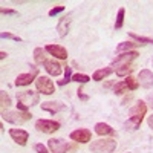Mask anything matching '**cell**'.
<instances>
[{
    "instance_id": "25",
    "label": "cell",
    "mask_w": 153,
    "mask_h": 153,
    "mask_svg": "<svg viewBox=\"0 0 153 153\" xmlns=\"http://www.w3.org/2000/svg\"><path fill=\"white\" fill-rule=\"evenodd\" d=\"M124 16H126V9L124 8H120L118 9V16H117V22H115V28L117 29H121L123 25H124Z\"/></svg>"
},
{
    "instance_id": "29",
    "label": "cell",
    "mask_w": 153,
    "mask_h": 153,
    "mask_svg": "<svg viewBox=\"0 0 153 153\" xmlns=\"http://www.w3.org/2000/svg\"><path fill=\"white\" fill-rule=\"evenodd\" d=\"M2 38H8V40H14V42H22V38L19 35H14V34H11V32H2V35H0Z\"/></svg>"
},
{
    "instance_id": "6",
    "label": "cell",
    "mask_w": 153,
    "mask_h": 153,
    "mask_svg": "<svg viewBox=\"0 0 153 153\" xmlns=\"http://www.w3.org/2000/svg\"><path fill=\"white\" fill-rule=\"evenodd\" d=\"M35 129L42 133H54L60 129V123L52 120H37L35 121Z\"/></svg>"
},
{
    "instance_id": "15",
    "label": "cell",
    "mask_w": 153,
    "mask_h": 153,
    "mask_svg": "<svg viewBox=\"0 0 153 153\" xmlns=\"http://www.w3.org/2000/svg\"><path fill=\"white\" fill-rule=\"evenodd\" d=\"M72 14H68V16H63L60 20H58V25H57V31H58V35L61 38H65L69 32V28H71V22H72Z\"/></svg>"
},
{
    "instance_id": "37",
    "label": "cell",
    "mask_w": 153,
    "mask_h": 153,
    "mask_svg": "<svg viewBox=\"0 0 153 153\" xmlns=\"http://www.w3.org/2000/svg\"><path fill=\"white\" fill-rule=\"evenodd\" d=\"M113 86V83L112 81H107V83H104V87H112Z\"/></svg>"
},
{
    "instance_id": "33",
    "label": "cell",
    "mask_w": 153,
    "mask_h": 153,
    "mask_svg": "<svg viewBox=\"0 0 153 153\" xmlns=\"http://www.w3.org/2000/svg\"><path fill=\"white\" fill-rule=\"evenodd\" d=\"M76 92H78V98H80L81 101H87V100H89V97H87V95H86V94L83 92V89H81V87H80V89H78V91H76Z\"/></svg>"
},
{
    "instance_id": "34",
    "label": "cell",
    "mask_w": 153,
    "mask_h": 153,
    "mask_svg": "<svg viewBox=\"0 0 153 153\" xmlns=\"http://www.w3.org/2000/svg\"><path fill=\"white\" fill-rule=\"evenodd\" d=\"M147 103H149V104H150V107L153 109V92L147 95Z\"/></svg>"
},
{
    "instance_id": "24",
    "label": "cell",
    "mask_w": 153,
    "mask_h": 153,
    "mask_svg": "<svg viewBox=\"0 0 153 153\" xmlns=\"http://www.w3.org/2000/svg\"><path fill=\"white\" fill-rule=\"evenodd\" d=\"M113 92L117 94V95H121V94L129 92V87L126 86L124 81H118V83H115V84H113Z\"/></svg>"
},
{
    "instance_id": "11",
    "label": "cell",
    "mask_w": 153,
    "mask_h": 153,
    "mask_svg": "<svg viewBox=\"0 0 153 153\" xmlns=\"http://www.w3.org/2000/svg\"><path fill=\"white\" fill-rule=\"evenodd\" d=\"M138 84L144 89H153V72L149 69H143L138 74Z\"/></svg>"
},
{
    "instance_id": "7",
    "label": "cell",
    "mask_w": 153,
    "mask_h": 153,
    "mask_svg": "<svg viewBox=\"0 0 153 153\" xmlns=\"http://www.w3.org/2000/svg\"><path fill=\"white\" fill-rule=\"evenodd\" d=\"M48 147L51 150V153H66L71 146L65 141L63 138H52L48 141Z\"/></svg>"
},
{
    "instance_id": "9",
    "label": "cell",
    "mask_w": 153,
    "mask_h": 153,
    "mask_svg": "<svg viewBox=\"0 0 153 153\" xmlns=\"http://www.w3.org/2000/svg\"><path fill=\"white\" fill-rule=\"evenodd\" d=\"M69 138L75 143H80V144H87L89 141L92 139V133L89 129H76L74 132H71Z\"/></svg>"
},
{
    "instance_id": "27",
    "label": "cell",
    "mask_w": 153,
    "mask_h": 153,
    "mask_svg": "<svg viewBox=\"0 0 153 153\" xmlns=\"http://www.w3.org/2000/svg\"><path fill=\"white\" fill-rule=\"evenodd\" d=\"M89 80H92L89 75H86V74H74L72 75V81H76V83H81V84H84V83H87Z\"/></svg>"
},
{
    "instance_id": "30",
    "label": "cell",
    "mask_w": 153,
    "mask_h": 153,
    "mask_svg": "<svg viewBox=\"0 0 153 153\" xmlns=\"http://www.w3.org/2000/svg\"><path fill=\"white\" fill-rule=\"evenodd\" d=\"M65 11V6H61V5H58V6H54L52 9L49 11V17H55L57 14H60V12H63Z\"/></svg>"
},
{
    "instance_id": "20",
    "label": "cell",
    "mask_w": 153,
    "mask_h": 153,
    "mask_svg": "<svg viewBox=\"0 0 153 153\" xmlns=\"http://www.w3.org/2000/svg\"><path fill=\"white\" fill-rule=\"evenodd\" d=\"M34 60H35L37 65H45V63L48 61V58H46V49L35 48L34 49Z\"/></svg>"
},
{
    "instance_id": "19",
    "label": "cell",
    "mask_w": 153,
    "mask_h": 153,
    "mask_svg": "<svg viewBox=\"0 0 153 153\" xmlns=\"http://www.w3.org/2000/svg\"><path fill=\"white\" fill-rule=\"evenodd\" d=\"M138 46H143L141 43H138V42H121L118 46H117V51L118 52H129V51H132V49H135V48H138Z\"/></svg>"
},
{
    "instance_id": "8",
    "label": "cell",
    "mask_w": 153,
    "mask_h": 153,
    "mask_svg": "<svg viewBox=\"0 0 153 153\" xmlns=\"http://www.w3.org/2000/svg\"><path fill=\"white\" fill-rule=\"evenodd\" d=\"M38 68H34L32 66V69L29 71V72H26V74H20L17 78H16V86H19V87H22V86H28V84H31L35 78H38Z\"/></svg>"
},
{
    "instance_id": "16",
    "label": "cell",
    "mask_w": 153,
    "mask_h": 153,
    "mask_svg": "<svg viewBox=\"0 0 153 153\" xmlns=\"http://www.w3.org/2000/svg\"><path fill=\"white\" fill-rule=\"evenodd\" d=\"M43 66H45L46 72H48L49 75H52V76H58V75L61 74V65H60L55 58H54V60H48Z\"/></svg>"
},
{
    "instance_id": "5",
    "label": "cell",
    "mask_w": 153,
    "mask_h": 153,
    "mask_svg": "<svg viewBox=\"0 0 153 153\" xmlns=\"http://www.w3.org/2000/svg\"><path fill=\"white\" fill-rule=\"evenodd\" d=\"M35 87L38 92H42L45 95H52L55 92V84L54 81L49 78V76H38V78L35 80Z\"/></svg>"
},
{
    "instance_id": "4",
    "label": "cell",
    "mask_w": 153,
    "mask_h": 153,
    "mask_svg": "<svg viewBox=\"0 0 153 153\" xmlns=\"http://www.w3.org/2000/svg\"><path fill=\"white\" fill-rule=\"evenodd\" d=\"M2 118L3 121H8L11 124H25L32 118V115L29 112H23V110H3L2 112Z\"/></svg>"
},
{
    "instance_id": "36",
    "label": "cell",
    "mask_w": 153,
    "mask_h": 153,
    "mask_svg": "<svg viewBox=\"0 0 153 153\" xmlns=\"http://www.w3.org/2000/svg\"><path fill=\"white\" fill-rule=\"evenodd\" d=\"M6 57H8V54L5 52V51H2V52H0V58H2V60H5Z\"/></svg>"
},
{
    "instance_id": "17",
    "label": "cell",
    "mask_w": 153,
    "mask_h": 153,
    "mask_svg": "<svg viewBox=\"0 0 153 153\" xmlns=\"http://www.w3.org/2000/svg\"><path fill=\"white\" fill-rule=\"evenodd\" d=\"M95 133L100 136H106V135H115V130L106 123H97L95 124Z\"/></svg>"
},
{
    "instance_id": "18",
    "label": "cell",
    "mask_w": 153,
    "mask_h": 153,
    "mask_svg": "<svg viewBox=\"0 0 153 153\" xmlns=\"http://www.w3.org/2000/svg\"><path fill=\"white\" fill-rule=\"evenodd\" d=\"M112 72H113L112 66H109V68H103V69H98V71H95V72H94L92 80H94V81H101V80L107 78V76H109Z\"/></svg>"
},
{
    "instance_id": "21",
    "label": "cell",
    "mask_w": 153,
    "mask_h": 153,
    "mask_svg": "<svg viewBox=\"0 0 153 153\" xmlns=\"http://www.w3.org/2000/svg\"><path fill=\"white\" fill-rule=\"evenodd\" d=\"M133 66H132V63L130 65H124V66H120V68H117V75L118 76H129L132 72H133Z\"/></svg>"
},
{
    "instance_id": "26",
    "label": "cell",
    "mask_w": 153,
    "mask_h": 153,
    "mask_svg": "<svg viewBox=\"0 0 153 153\" xmlns=\"http://www.w3.org/2000/svg\"><path fill=\"white\" fill-rule=\"evenodd\" d=\"M124 83H126V86L129 87V91H136V89L139 87V84H138V80H135L132 75H129L127 78L124 80Z\"/></svg>"
},
{
    "instance_id": "31",
    "label": "cell",
    "mask_w": 153,
    "mask_h": 153,
    "mask_svg": "<svg viewBox=\"0 0 153 153\" xmlns=\"http://www.w3.org/2000/svg\"><path fill=\"white\" fill-rule=\"evenodd\" d=\"M34 150H35L37 153H49L48 147L43 146V144H35V146H34Z\"/></svg>"
},
{
    "instance_id": "23",
    "label": "cell",
    "mask_w": 153,
    "mask_h": 153,
    "mask_svg": "<svg viewBox=\"0 0 153 153\" xmlns=\"http://www.w3.org/2000/svg\"><path fill=\"white\" fill-rule=\"evenodd\" d=\"M0 106H2V112L11 106V98L6 91H0Z\"/></svg>"
},
{
    "instance_id": "12",
    "label": "cell",
    "mask_w": 153,
    "mask_h": 153,
    "mask_svg": "<svg viewBox=\"0 0 153 153\" xmlns=\"http://www.w3.org/2000/svg\"><path fill=\"white\" fill-rule=\"evenodd\" d=\"M9 136L12 138V141H16L19 146H26L28 139H29V133L23 129H11Z\"/></svg>"
},
{
    "instance_id": "22",
    "label": "cell",
    "mask_w": 153,
    "mask_h": 153,
    "mask_svg": "<svg viewBox=\"0 0 153 153\" xmlns=\"http://www.w3.org/2000/svg\"><path fill=\"white\" fill-rule=\"evenodd\" d=\"M129 37H132L135 42L141 43V45H150V43H153V38H149V37H144V35H139V34H135V32H129Z\"/></svg>"
},
{
    "instance_id": "2",
    "label": "cell",
    "mask_w": 153,
    "mask_h": 153,
    "mask_svg": "<svg viewBox=\"0 0 153 153\" xmlns=\"http://www.w3.org/2000/svg\"><path fill=\"white\" fill-rule=\"evenodd\" d=\"M40 103V95L34 91H23V92H17V109L28 112L29 107L35 106Z\"/></svg>"
},
{
    "instance_id": "13",
    "label": "cell",
    "mask_w": 153,
    "mask_h": 153,
    "mask_svg": "<svg viewBox=\"0 0 153 153\" xmlns=\"http://www.w3.org/2000/svg\"><path fill=\"white\" fill-rule=\"evenodd\" d=\"M45 49H46V52H49L54 58H58V60H66L68 58L66 48H63L60 45H48Z\"/></svg>"
},
{
    "instance_id": "3",
    "label": "cell",
    "mask_w": 153,
    "mask_h": 153,
    "mask_svg": "<svg viewBox=\"0 0 153 153\" xmlns=\"http://www.w3.org/2000/svg\"><path fill=\"white\" fill-rule=\"evenodd\" d=\"M117 139H97V141H92L89 144V150L92 153H113L117 150Z\"/></svg>"
},
{
    "instance_id": "10",
    "label": "cell",
    "mask_w": 153,
    "mask_h": 153,
    "mask_svg": "<svg viewBox=\"0 0 153 153\" xmlns=\"http://www.w3.org/2000/svg\"><path fill=\"white\" fill-rule=\"evenodd\" d=\"M138 55H139V54L136 52V51H129V52H123V54L117 55V58L113 60V66L120 68V66H124V65H130V63H132Z\"/></svg>"
},
{
    "instance_id": "28",
    "label": "cell",
    "mask_w": 153,
    "mask_h": 153,
    "mask_svg": "<svg viewBox=\"0 0 153 153\" xmlns=\"http://www.w3.org/2000/svg\"><path fill=\"white\" fill-rule=\"evenodd\" d=\"M71 69H72V68L65 66V80L58 81V86H65V84H68L69 81H72V72H71Z\"/></svg>"
},
{
    "instance_id": "35",
    "label": "cell",
    "mask_w": 153,
    "mask_h": 153,
    "mask_svg": "<svg viewBox=\"0 0 153 153\" xmlns=\"http://www.w3.org/2000/svg\"><path fill=\"white\" fill-rule=\"evenodd\" d=\"M147 124H149V127H150V129H153V113H152L150 117L147 118Z\"/></svg>"
},
{
    "instance_id": "1",
    "label": "cell",
    "mask_w": 153,
    "mask_h": 153,
    "mask_svg": "<svg viewBox=\"0 0 153 153\" xmlns=\"http://www.w3.org/2000/svg\"><path fill=\"white\" fill-rule=\"evenodd\" d=\"M147 113V104L144 101H138V103L129 110V120L126 121V129L127 130H136L139 129V126H141L144 117Z\"/></svg>"
},
{
    "instance_id": "14",
    "label": "cell",
    "mask_w": 153,
    "mask_h": 153,
    "mask_svg": "<svg viewBox=\"0 0 153 153\" xmlns=\"http://www.w3.org/2000/svg\"><path fill=\"white\" fill-rule=\"evenodd\" d=\"M42 110L55 115L58 112L66 110V104H63L61 101H45V103L42 104Z\"/></svg>"
},
{
    "instance_id": "32",
    "label": "cell",
    "mask_w": 153,
    "mask_h": 153,
    "mask_svg": "<svg viewBox=\"0 0 153 153\" xmlns=\"http://www.w3.org/2000/svg\"><path fill=\"white\" fill-rule=\"evenodd\" d=\"M2 14H6V16H17V11L12 9V8H2Z\"/></svg>"
}]
</instances>
